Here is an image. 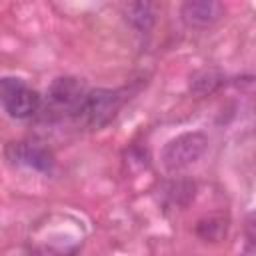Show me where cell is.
Segmentation results:
<instances>
[{
	"label": "cell",
	"mask_w": 256,
	"mask_h": 256,
	"mask_svg": "<svg viewBox=\"0 0 256 256\" xmlns=\"http://www.w3.org/2000/svg\"><path fill=\"white\" fill-rule=\"evenodd\" d=\"M224 16V4L218 0H186L180 6V18L184 26L204 30L214 26Z\"/></svg>",
	"instance_id": "5"
},
{
	"label": "cell",
	"mask_w": 256,
	"mask_h": 256,
	"mask_svg": "<svg viewBox=\"0 0 256 256\" xmlns=\"http://www.w3.org/2000/svg\"><path fill=\"white\" fill-rule=\"evenodd\" d=\"M6 156L14 164H20L38 172H48L54 166L52 152L38 142H12L6 148Z\"/></svg>",
	"instance_id": "6"
},
{
	"label": "cell",
	"mask_w": 256,
	"mask_h": 256,
	"mask_svg": "<svg viewBox=\"0 0 256 256\" xmlns=\"http://www.w3.org/2000/svg\"><path fill=\"white\" fill-rule=\"evenodd\" d=\"M168 196L176 206H184L194 198V184L188 180H180V182H172L168 188Z\"/></svg>",
	"instance_id": "10"
},
{
	"label": "cell",
	"mask_w": 256,
	"mask_h": 256,
	"mask_svg": "<svg viewBox=\"0 0 256 256\" xmlns=\"http://www.w3.org/2000/svg\"><path fill=\"white\" fill-rule=\"evenodd\" d=\"M86 90L88 88L78 78H72V76L56 78L48 88V108H46V112L50 110V112H58L60 116L66 114V116L72 118V114L78 108L80 100L84 98Z\"/></svg>",
	"instance_id": "4"
},
{
	"label": "cell",
	"mask_w": 256,
	"mask_h": 256,
	"mask_svg": "<svg viewBox=\"0 0 256 256\" xmlns=\"http://www.w3.org/2000/svg\"><path fill=\"white\" fill-rule=\"evenodd\" d=\"M208 148L204 132H182L170 138L160 150V162L168 172H180L192 166Z\"/></svg>",
	"instance_id": "2"
},
{
	"label": "cell",
	"mask_w": 256,
	"mask_h": 256,
	"mask_svg": "<svg viewBox=\"0 0 256 256\" xmlns=\"http://www.w3.org/2000/svg\"><path fill=\"white\" fill-rule=\"evenodd\" d=\"M228 230V220L222 214H210L196 224V234L204 242H220L226 236Z\"/></svg>",
	"instance_id": "9"
},
{
	"label": "cell",
	"mask_w": 256,
	"mask_h": 256,
	"mask_svg": "<svg viewBox=\"0 0 256 256\" xmlns=\"http://www.w3.org/2000/svg\"><path fill=\"white\" fill-rule=\"evenodd\" d=\"M124 98L120 90L110 88H92L86 90L72 118L88 128H104L120 110Z\"/></svg>",
	"instance_id": "1"
},
{
	"label": "cell",
	"mask_w": 256,
	"mask_h": 256,
	"mask_svg": "<svg viewBox=\"0 0 256 256\" xmlns=\"http://www.w3.org/2000/svg\"><path fill=\"white\" fill-rule=\"evenodd\" d=\"M226 76L222 70L218 68H202V70H196L190 78V92L194 96H208L212 92H216L222 84H224Z\"/></svg>",
	"instance_id": "8"
},
{
	"label": "cell",
	"mask_w": 256,
	"mask_h": 256,
	"mask_svg": "<svg viewBox=\"0 0 256 256\" xmlns=\"http://www.w3.org/2000/svg\"><path fill=\"white\" fill-rule=\"evenodd\" d=\"M0 104L10 118L26 120L42 106V96L20 78H0Z\"/></svg>",
	"instance_id": "3"
},
{
	"label": "cell",
	"mask_w": 256,
	"mask_h": 256,
	"mask_svg": "<svg viewBox=\"0 0 256 256\" xmlns=\"http://www.w3.org/2000/svg\"><path fill=\"white\" fill-rule=\"evenodd\" d=\"M126 22L140 34H148L156 24V6L152 2H130L124 6Z\"/></svg>",
	"instance_id": "7"
}]
</instances>
